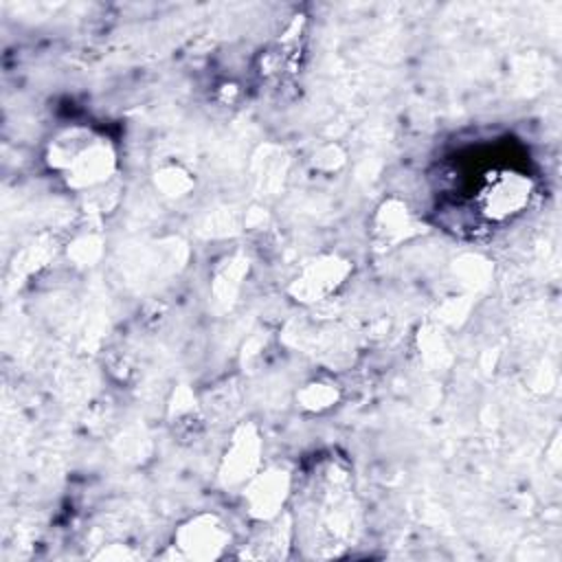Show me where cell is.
I'll use <instances>...</instances> for the list:
<instances>
[{
    "label": "cell",
    "mask_w": 562,
    "mask_h": 562,
    "mask_svg": "<svg viewBox=\"0 0 562 562\" xmlns=\"http://www.w3.org/2000/svg\"><path fill=\"white\" fill-rule=\"evenodd\" d=\"M531 195V182L522 173L498 171L487 178L479 193V206L490 220H507L520 213Z\"/></svg>",
    "instance_id": "1"
}]
</instances>
